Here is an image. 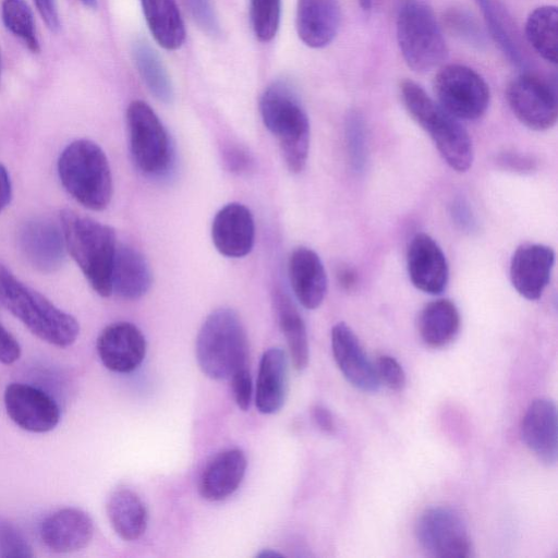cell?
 I'll return each mask as SVG.
<instances>
[{"mask_svg": "<svg viewBox=\"0 0 558 558\" xmlns=\"http://www.w3.org/2000/svg\"><path fill=\"white\" fill-rule=\"evenodd\" d=\"M60 220L65 247L94 291L104 298L111 295L118 245L113 229L71 209L62 210Z\"/></svg>", "mask_w": 558, "mask_h": 558, "instance_id": "obj_1", "label": "cell"}, {"mask_svg": "<svg viewBox=\"0 0 558 558\" xmlns=\"http://www.w3.org/2000/svg\"><path fill=\"white\" fill-rule=\"evenodd\" d=\"M0 302L43 341L68 348L78 337L80 325L72 315L25 286L5 267H0Z\"/></svg>", "mask_w": 558, "mask_h": 558, "instance_id": "obj_2", "label": "cell"}, {"mask_svg": "<svg viewBox=\"0 0 558 558\" xmlns=\"http://www.w3.org/2000/svg\"><path fill=\"white\" fill-rule=\"evenodd\" d=\"M259 111L266 129L277 138L288 169L300 173L310 150V121L296 93L283 81L271 83L263 93Z\"/></svg>", "mask_w": 558, "mask_h": 558, "instance_id": "obj_3", "label": "cell"}, {"mask_svg": "<svg viewBox=\"0 0 558 558\" xmlns=\"http://www.w3.org/2000/svg\"><path fill=\"white\" fill-rule=\"evenodd\" d=\"M400 95L407 111L429 134L446 163L457 172L468 171L473 162V145L460 121L411 80L400 84Z\"/></svg>", "mask_w": 558, "mask_h": 558, "instance_id": "obj_4", "label": "cell"}, {"mask_svg": "<svg viewBox=\"0 0 558 558\" xmlns=\"http://www.w3.org/2000/svg\"><path fill=\"white\" fill-rule=\"evenodd\" d=\"M195 355L202 372L215 380L230 379L247 366V335L235 311L221 307L206 317L196 337Z\"/></svg>", "mask_w": 558, "mask_h": 558, "instance_id": "obj_5", "label": "cell"}, {"mask_svg": "<svg viewBox=\"0 0 558 558\" xmlns=\"http://www.w3.org/2000/svg\"><path fill=\"white\" fill-rule=\"evenodd\" d=\"M58 173L66 192L84 207L105 209L112 196V175L106 154L89 140L69 144L58 160Z\"/></svg>", "mask_w": 558, "mask_h": 558, "instance_id": "obj_6", "label": "cell"}, {"mask_svg": "<svg viewBox=\"0 0 558 558\" xmlns=\"http://www.w3.org/2000/svg\"><path fill=\"white\" fill-rule=\"evenodd\" d=\"M397 39L405 63L426 73L448 56L442 32L433 10L421 0H405L397 16Z\"/></svg>", "mask_w": 558, "mask_h": 558, "instance_id": "obj_7", "label": "cell"}, {"mask_svg": "<svg viewBox=\"0 0 558 558\" xmlns=\"http://www.w3.org/2000/svg\"><path fill=\"white\" fill-rule=\"evenodd\" d=\"M130 150L136 167L147 175L165 173L172 158L168 133L155 111L144 101H132L126 110Z\"/></svg>", "mask_w": 558, "mask_h": 558, "instance_id": "obj_8", "label": "cell"}, {"mask_svg": "<svg viewBox=\"0 0 558 558\" xmlns=\"http://www.w3.org/2000/svg\"><path fill=\"white\" fill-rule=\"evenodd\" d=\"M433 87L437 102L458 120H477L489 106L486 81L465 65L442 66L435 75Z\"/></svg>", "mask_w": 558, "mask_h": 558, "instance_id": "obj_9", "label": "cell"}, {"mask_svg": "<svg viewBox=\"0 0 558 558\" xmlns=\"http://www.w3.org/2000/svg\"><path fill=\"white\" fill-rule=\"evenodd\" d=\"M420 546L430 556L439 558H468L472 543L461 515L446 506L426 508L415 524Z\"/></svg>", "mask_w": 558, "mask_h": 558, "instance_id": "obj_10", "label": "cell"}, {"mask_svg": "<svg viewBox=\"0 0 558 558\" xmlns=\"http://www.w3.org/2000/svg\"><path fill=\"white\" fill-rule=\"evenodd\" d=\"M506 97L515 118L526 128L545 131L558 118L556 86L533 75L520 74L507 86Z\"/></svg>", "mask_w": 558, "mask_h": 558, "instance_id": "obj_11", "label": "cell"}, {"mask_svg": "<svg viewBox=\"0 0 558 558\" xmlns=\"http://www.w3.org/2000/svg\"><path fill=\"white\" fill-rule=\"evenodd\" d=\"M3 401L10 418L25 430L47 433L60 421L57 402L37 387L12 383L4 390Z\"/></svg>", "mask_w": 558, "mask_h": 558, "instance_id": "obj_12", "label": "cell"}, {"mask_svg": "<svg viewBox=\"0 0 558 558\" xmlns=\"http://www.w3.org/2000/svg\"><path fill=\"white\" fill-rule=\"evenodd\" d=\"M97 353L108 369L126 374L135 371L146 355V339L129 322L108 325L97 339Z\"/></svg>", "mask_w": 558, "mask_h": 558, "instance_id": "obj_13", "label": "cell"}, {"mask_svg": "<svg viewBox=\"0 0 558 558\" xmlns=\"http://www.w3.org/2000/svg\"><path fill=\"white\" fill-rule=\"evenodd\" d=\"M554 264L555 252L551 247L538 243L520 245L510 262L512 287L527 300L539 299L550 281Z\"/></svg>", "mask_w": 558, "mask_h": 558, "instance_id": "obj_14", "label": "cell"}, {"mask_svg": "<svg viewBox=\"0 0 558 558\" xmlns=\"http://www.w3.org/2000/svg\"><path fill=\"white\" fill-rule=\"evenodd\" d=\"M407 268L412 284L428 294H440L447 287L449 268L438 243L426 233H417L407 252Z\"/></svg>", "mask_w": 558, "mask_h": 558, "instance_id": "obj_15", "label": "cell"}, {"mask_svg": "<svg viewBox=\"0 0 558 558\" xmlns=\"http://www.w3.org/2000/svg\"><path fill=\"white\" fill-rule=\"evenodd\" d=\"M331 348L340 372L352 386L365 392L379 389L380 381L375 365L345 323L341 322L332 327Z\"/></svg>", "mask_w": 558, "mask_h": 558, "instance_id": "obj_16", "label": "cell"}, {"mask_svg": "<svg viewBox=\"0 0 558 558\" xmlns=\"http://www.w3.org/2000/svg\"><path fill=\"white\" fill-rule=\"evenodd\" d=\"M19 246L28 264L43 272L59 269L65 256L62 230L46 219L27 221L19 232Z\"/></svg>", "mask_w": 558, "mask_h": 558, "instance_id": "obj_17", "label": "cell"}, {"mask_svg": "<svg viewBox=\"0 0 558 558\" xmlns=\"http://www.w3.org/2000/svg\"><path fill=\"white\" fill-rule=\"evenodd\" d=\"M521 437L536 458L554 465L558 458V418L554 401L546 398L533 400L521 422Z\"/></svg>", "mask_w": 558, "mask_h": 558, "instance_id": "obj_18", "label": "cell"}, {"mask_svg": "<svg viewBox=\"0 0 558 558\" xmlns=\"http://www.w3.org/2000/svg\"><path fill=\"white\" fill-rule=\"evenodd\" d=\"M211 239L217 251L227 257L247 255L255 241L251 210L240 203H229L220 208L213 220Z\"/></svg>", "mask_w": 558, "mask_h": 558, "instance_id": "obj_19", "label": "cell"}, {"mask_svg": "<svg viewBox=\"0 0 558 558\" xmlns=\"http://www.w3.org/2000/svg\"><path fill=\"white\" fill-rule=\"evenodd\" d=\"M94 536V522L78 508H63L40 524L43 543L54 553H73L85 548Z\"/></svg>", "mask_w": 558, "mask_h": 558, "instance_id": "obj_20", "label": "cell"}, {"mask_svg": "<svg viewBox=\"0 0 558 558\" xmlns=\"http://www.w3.org/2000/svg\"><path fill=\"white\" fill-rule=\"evenodd\" d=\"M288 275L298 301L307 310L317 308L327 293V275L318 254L299 246L288 259Z\"/></svg>", "mask_w": 558, "mask_h": 558, "instance_id": "obj_21", "label": "cell"}, {"mask_svg": "<svg viewBox=\"0 0 558 558\" xmlns=\"http://www.w3.org/2000/svg\"><path fill=\"white\" fill-rule=\"evenodd\" d=\"M295 25L300 39L306 46H328L340 26L338 0H298Z\"/></svg>", "mask_w": 558, "mask_h": 558, "instance_id": "obj_22", "label": "cell"}, {"mask_svg": "<svg viewBox=\"0 0 558 558\" xmlns=\"http://www.w3.org/2000/svg\"><path fill=\"white\" fill-rule=\"evenodd\" d=\"M246 466V457L238 448L217 453L201 474L198 482L201 496L209 501L226 499L239 488Z\"/></svg>", "mask_w": 558, "mask_h": 558, "instance_id": "obj_23", "label": "cell"}, {"mask_svg": "<svg viewBox=\"0 0 558 558\" xmlns=\"http://www.w3.org/2000/svg\"><path fill=\"white\" fill-rule=\"evenodd\" d=\"M289 363L281 348L266 350L260 359L255 404L263 414L277 413L284 404L288 393Z\"/></svg>", "mask_w": 558, "mask_h": 558, "instance_id": "obj_24", "label": "cell"}, {"mask_svg": "<svg viewBox=\"0 0 558 558\" xmlns=\"http://www.w3.org/2000/svg\"><path fill=\"white\" fill-rule=\"evenodd\" d=\"M153 283V275L144 255L128 244H118L111 272V288L120 298L137 300Z\"/></svg>", "mask_w": 558, "mask_h": 558, "instance_id": "obj_25", "label": "cell"}, {"mask_svg": "<svg viewBox=\"0 0 558 558\" xmlns=\"http://www.w3.org/2000/svg\"><path fill=\"white\" fill-rule=\"evenodd\" d=\"M107 515L116 534L128 542L138 539L147 526V509L140 496L129 488L111 493L107 501Z\"/></svg>", "mask_w": 558, "mask_h": 558, "instance_id": "obj_26", "label": "cell"}, {"mask_svg": "<svg viewBox=\"0 0 558 558\" xmlns=\"http://www.w3.org/2000/svg\"><path fill=\"white\" fill-rule=\"evenodd\" d=\"M460 325L459 310L448 299L427 303L421 311L417 323L421 339L435 349L449 344L457 337Z\"/></svg>", "mask_w": 558, "mask_h": 558, "instance_id": "obj_27", "label": "cell"}, {"mask_svg": "<svg viewBox=\"0 0 558 558\" xmlns=\"http://www.w3.org/2000/svg\"><path fill=\"white\" fill-rule=\"evenodd\" d=\"M274 306L278 325L286 338L291 361L295 369H304L310 360L308 338L305 323L291 301L281 289L274 291Z\"/></svg>", "mask_w": 558, "mask_h": 558, "instance_id": "obj_28", "label": "cell"}, {"mask_svg": "<svg viewBox=\"0 0 558 558\" xmlns=\"http://www.w3.org/2000/svg\"><path fill=\"white\" fill-rule=\"evenodd\" d=\"M149 28L159 46L175 50L185 40V27L175 0H140Z\"/></svg>", "mask_w": 558, "mask_h": 558, "instance_id": "obj_29", "label": "cell"}, {"mask_svg": "<svg viewBox=\"0 0 558 558\" xmlns=\"http://www.w3.org/2000/svg\"><path fill=\"white\" fill-rule=\"evenodd\" d=\"M558 11L555 5L533 10L525 23V36L533 49L546 61L557 63Z\"/></svg>", "mask_w": 558, "mask_h": 558, "instance_id": "obj_30", "label": "cell"}, {"mask_svg": "<svg viewBox=\"0 0 558 558\" xmlns=\"http://www.w3.org/2000/svg\"><path fill=\"white\" fill-rule=\"evenodd\" d=\"M133 57L138 73L149 92L165 104L173 100L171 80L159 56L145 41L138 40L133 46Z\"/></svg>", "mask_w": 558, "mask_h": 558, "instance_id": "obj_31", "label": "cell"}, {"mask_svg": "<svg viewBox=\"0 0 558 558\" xmlns=\"http://www.w3.org/2000/svg\"><path fill=\"white\" fill-rule=\"evenodd\" d=\"M484 15L485 23L495 43L517 66H524L525 60L513 34L510 21L496 0H475Z\"/></svg>", "mask_w": 558, "mask_h": 558, "instance_id": "obj_32", "label": "cell"}, {"mask_svg": "<svg viewBox=\"0 0 558 558\" xmlns=\"http://www.w3.org/2000/svg\"><path fill=\"white\" fill-rule=\"evenodd\" d=\"M1 15L4 26L22 39L33 52L39 51L32 10L24 0H3Z\"/></svg>", "mask_w": 558, "mask_h": 558, "instance_id": "obj_33", "label": "cell"}, {"mask_svg": "<svg viewBox=\"0 0 558 558\" xmlns=\"http://www.w3.org/2000/svg\"><path fill=\"white\" fill-rule=\"evenodd\" d=\"M250 15L256 38L270 41L279 28L281 0H250Z\"/></svg>", "mask_w": 558, "mask_h": 558, "instance_id": "obj_34", "label": "cell"}, {"mask_svg": "<svg viewBox=\"0 0 558 558\" xmlns=\"http://www.w3.org/2000/svg\"><path fill=\"white\" fill-rule=\"evenodd\" d=\"M345 138L351 165L361 171L366 160L365 124L357 111H351L345 121Z\"/></svg>", "mask_w": 558, "mask_h": 558, "instance_id": "obj_35", "label": "cell"}, {"mask_svg": "<svg viewBox=\"0 0 558 558\" xmlns=\"http://www.w3.org/2000/svg\"><path fill=\"white\" fill-rule=\"evenodd\" d=\"M0 556L4 558H31L32 547L24 535L9 521L0 519Z\"/></svg>", "mask_w": 558, "mask_h": 558, "instance_id": "obj_36", "label": "cell"}, {"mask_svg": "<svg viewBox=\"0 0 558 558\" xmlns=\"http://www.w3.org/2000/svg\"><path fill=\"white\" fill-rule=\"evenodd\" d=\"M448 27L458 36L470 41L473 45L484 44L482 31L475 20L465 11L450 10L446 15Z\"/></svg>", "mask_w": 558, "mask_h": 558, "instance_id": "obj_37", "label": "cell"}, {"mask_svg": "<svg viewBox=\"0 0 558 558\" xmlns=\"http://www.w3.org/2000/svg\"><path fill=\"white\" fill-rule=\"evenodd\" d=\"M380 383L391 390H401L405 385V373L400 363L390 355H381L375 365Z\"/></svg>", "mask_w": 558, "mask_h": 558, "instance_id": "obj_38", "label": "cell"}, {"mask_svg": "<svg viewBox=\"0 0 558 558\" xmlns=\"http://www.w3.org/2000/svg\"><path fill=\"white\" fill-rule=\"evenodd\" d=\"M192 17L207 34L216 35L219 24L209 0H184Z\"/></svg>", "mask_w": 558, "mask_h": 558, "instance_id": "obj_39", "label": "cell"}, {"mask_svg": "<svg viewBox=\"0 0 558 558\" xmlns=\"http://www.w3.org/2000/svg\"><path fill=\"white\" fill-rule=\"evenodd\" d=\"M222 159L227 169L236 174L252 170L254 160L247 149L236 144H228L222 150Z\"/></svg>", "mask_w": 558, "mask_h": 558, "instance_id": "obj_40", "label": "cell"}, {"mask_svg": "<svg viewBox=\"0 0 558 558\" xmlns=\"http://www.w3.org/2000/svg\"><path fill=\"white\" fill-rule=\"evenodd\" d=\"M230 379L236 405L242 411H247L253 393L252 377L247 366L235 372Z\"/></svg>", "mask_w": 558, "mask_h": 558, "instance_id": "obj_41", "label": "cell"}, {"mask_svg": "<svg viewBox=\"0 0 558 558\" xmlns=\"http://www.w3.org/2000/svg\"><path fill=\"white\" fill-rule=\"evenodd\" d=\"M496 162L506 170L519 173H531L537 167L533 157L517 151L500 153L496 157Z\"/></svg>", "mask_w": 558, "mask_h": 558, "instance_id": "obj_42", "label": "cell"}, {"mask_svg": "<svg viewBox=\"0 0 558 558\" xmlns=\"http://www.w3.org/2000/svg\"><path fill=\"white\" fill-rule=\"evenodd\" d=\"M21 352L19 341L0 324V363L13 364L20 359Z\"/></svg>", "mask_w": 558, "mask_h": 558, "instance_id": "obj_43", "label": "cell"}, {"mask_svg": "<svg viewBox=\"0 0 558 558\" xmlns=\"http://www.w3.org/2000/svg\"><path fill=\"white\" fill-rule=\"evenodd\" d=\"M37 7V10L45 21L47 27L57 32L60 28V20L57 11L54 0H34Z\"/></svg>", "mask_w": 558, "mask_h": 558, "instance_id": "obj_44", "label": "cell"}, {"mask_svg": "<svg viewBox=\"0 0 558 558\" xmlns=\"http://www.w3.org/2000/svg\"><path fill=\"white\" fill-rule=\"evenodd\" d=\"M452 216L456 223L464 230H473L475 226L474 217L463 199H457L452 205Z\"/></svg>", "mask_w": 558, "mask_h": 558, "instance_id": "obj_45", "label": "cell"}, {"mask_svg": "<svg viewBox=\"0 0 558 558\" xmlns=\"http://www.w3.org/2000/svg\"><path fill=\"white\" fill-rule=\"evenodd\" d=\"M312 416L316 425L324 432L331 433L335 429L333 417L328 409L323 405H315Z\"/></svg>", "mask_w": 558, "mask_h": 558, "instance_id": "obj_46", "label": "cell"}, {"mask_svg": "<svg viewBox=\"0 0 558 558\" xmlns=\"http://www.w3.org/2000/svg\"><path fill=\"white\" fill-rule=\"evenodd\" d=\"M12 186L9 173L4 166L0 165V213L10 203Z\"/></svg>", "mask_w": 558, "mask_h": 558, "instance_id": "obj_47", "label": "cell"}, {"mask_svg": "<svg viewBox=\"0 0 558 558\" xmlns=\"http://www.w3.org/2000/svg\"><path fill=\"white\" fill-rule=\"evenodd\" d=\"M339 284L347 290H351L355 286L356 276L352 268L341 266L336 272Z\"/></svg>", "mask_w": 558, "mask_h": 558, "instance_id": "obj_48", "label": "cell"}, {"mask_svg": "<svg viewBox=\"0 0 558 558\" xmlns=\"http://www.w3.org/2000/svg\"><path fill=\"white\" fill-rule=\"evenodd\" d=\"M257 556L260 557V558L282 557V554L274 551L271 549H264Z\"/></svg>", "mask_w": 558, "mask_h": 558, "instance_id": "obj_49", "label": "cell"}, {"mask_svg": "<svg viewBox=\"0 0 558 558\" xmlns=\"http://www.w3.org/2000/svg\"><path fill=\"white\" fill-rule=\"evenodd\" d=\"M359 3L364 11H369L372 8V0H359Z\"/></svg>", "mask_w": 558, "mask_h": 558, "instance_id": "obj_50", "label": "cell"}, {"mask_svg": "<svg viewBox=\"0 0 558 558\" xmlns=\"http://www.w3.org/2000/svg\"><path fill=\"white\" fill-rule=\"evenodd\" d=\"M80 1L89 8H95L97 5V0H80Z\"/></svg>", "mask_w": 558, "mask_h": 558, "instance_id": "obj_51", "label": "cell"}, {"mask_svg": "<svg viewBox=\"0 0 558 558\" xmlns=\"http://www.w3.org/2000/svg\"><path fill=\"white\" fill-rule=\"evenodd\" d=\"M1 63V62H0Z\"/></svg>", "mask_w": 558, "mask_h": 558, "instance_id": "obj_52", "label": "cell"}]
</instances>
